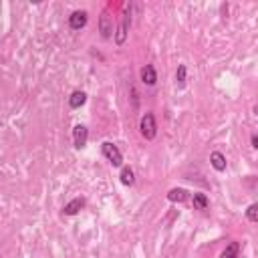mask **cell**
<instances>
[{
	"label": "cell",
	"mask_w": 258,
	"mask_h": 258,
	"mask_svg": "<svg viewBox=\"0 0 258 258\" xmlns=\"http://www.w3.org/2000/svg\"><path fill=\"white\" fill-rule=\"evenodd\" d=\"M139 133L147 141H153L155 139V135H157V121H155V115L151 111H147V113L141 115V119H139Z\"/></svg>",
	"instance_id": "cell-1"
},
{
	"label": "cell",
	"mask_w": 258,
	"mask_h": 258,
	"mask_svg": "<svg viewBox=\"0 0 258 258\" xmlns=\"http://www.w3.org/2000/svg\"><path fill=\"white\" fill-rule=\"evenodd\" d=\"M101 153H103V157H105L113 167H123V153H121V149H119L115 143L103 141V143H101Z\"/></svg>",
	"instance_id": "cell-2"
},
{
	"label": "cell",
	"mask_w": 258,
	"mask_h": 258,
	"mask_svg": "<svg viewBox=\"0 0 258 258\" xmlns=\"http://www.w3.org/2000/svg\"><path fill=\"white\" fill-rule=\"evenodd\" d=\"M129 28H131V6H127L125 10H123V16H121V22H119V26H117V30H115V42L119 44V46H123L125 44V40H127V34H129Z\"/></svg>",
	"instance_id": "cell-3"
},
{
	"label": "cell",
	"mask_w": 258,
	"mask_h": 258,
	"mask_svg": "<svg viewBox=\"0 0 258 258\" xmlns=\"http://www.w3.org/2000/svg\"><path fill=\"white\" fill-rule=\"evenodd\" d=\"M99 32H101V38H111L115 34V28H113V16L109 12V8H105L99 16Z\"/></svg>",
	"instance_id": "cell-4"
},
{
	"label": "cell",
	"mask_w": 258,
	"mask_h": 258,
	"mask_svg": "<svg viewBox=\"0 0 258 258\" xmlns=\"http://www.w3.org/2000/svg\"><path fill=\"white\" fill-rule=\"evenodd\" d=\"M87 22H89L87 10H75V12H71V16H69V28H71V30H81V28L87 26Z\"/></svg>",
	"instance_id": "cell-5"
},
{
	"label": "cell",
	"mask_w": 258,
	"mask_h": 258,
	"mask_svg": "<svg viewBox=\"0 0 258 258\" xmlns=\"http://www.w3.org/2000/svg\"><path fill=\"white\" fill-rule=\"evenodd\" d=\"M87 141H89V129L85 125H81V123L75 125L73 127V145L77 149H83L87 145Z\"/></svg>",
	"instance_id": "cell-6"
},
{
	"label": "cell",
	"mask_w": 258,
	"mask_h": 258,
	"mask_svg": "<svg viewBox=\"0 0 258 258\" xmlns=\"http://www.w3.org/2000/svg\"><path fill=\"white\" fill-rule=\"evenodd\" d=\"M85 206H87V200H85V198H81V196H79V198H73L69 204H64L62 214H64V216H77Z\"/></svg>",
	"instance_id": "cell-7"
},
{
	"label": "cell",
	"mask_w": 258,
	"mask_h": 258,
	"mask_svg": "<svg viewBox=\"0 0 258 258\" xmlns=\"http://www.w3.org/2000/svg\"><path fill=\"white\" fill-rule=\"evenodd\" d=\"M139 75H141V83L147 85V87H153L157 83V71H155L153 64H145Z\"/></svg>",
	"instance_id": "cell-8"
},
{
	"label": "cell",
	"mask_w": 258,
	"mask_h": 258,
	"mask_svg": "<svg viewBox=\"0 0 258 258\" xmlns=\"http://www.w3.org/2000/svg\"><path fill=\"white\" fill-rule=\"evenodd\" d=\"M210 165H212L216 171H226V167H228L226 155H224L222 151H212V153H210Z\"/></svg>",
	"instance_id": "cell-9"
},
{
	"label": "cell",
	"mask_w": 258,
	"mask_h": 258,
	"mask_svg": "<svg viewBox=\"0 0 258 258\" xmlns=\"http://www.w3.org/2000/svg\"><path fill=\"white\" fill-rule=\"evenodd\" d=\"M165 198H167L169 202H173V204H181V202H185V200L189 198V191L183 189V187H171Z\"/></svg>",
	"instance_id": "cell-10"
},
{
	"label": "cell",
	"mask_w": 258,
	"mask_h": 258,
	"mask_svg": "<svg viewBox=\"0 0 258 258\" xmlns=\"http://www.w3.org/2000/svg\"><path fill=\"white\" fill-rule=\"evenodd\" d=\"M87 103V93L85 91H73L71 97H69V107L71 109H79Z\"/></svg>",
	"instance_id": "cell-11"
},
{
	"label": "cell",
	"mask_w": 258,
	"mask_h": 258,
	"mask_svg": "<svg viewBox=\"0 0 258 258\" xmlns=\"http://www.w3.org/2000/svg\"><path fill=\"white\" fill-rule=\"evenodd\" d=\"M191 204H194L196 210H208L210 208V198L202 191H196V194H191Z\"/></svg>",
	"instance_id": "cell-12"
},
{
	"label": "cell",
	"mask_w": 258,
	"mask_h": 258,
	"mask_svg": "<svg viewBox=\"0 0 258 258\" xmlns=\"http://www.w3.org/2000/svg\"><path fill=\"white\" fill-rule=\"evenodd\" d=\"M119 179H121L123 185H133L135 183V171L129 165H123L121 167V173H119Z\"/></svg>",
	"instance_id": "cell-13"
},
{
	"label": "cell",
	"mask_w": 258,
	"mask_h": 258,
	"mask_svg": "<svg viewBox=\"0 0 258 258\" xmlns=\"http://www.w3.org/2000/svg\"><path fill=\"white\" fill-rule=\"evenodd\" d=\"M238 256H240V244L238 242H230L220 254V258H238Z\"/></svg>",
	"instance_id": "cell-14"
},
{
	"label": "cell",
	"mask_w": 258,
	"mask_h": 258,
	"mask_svg": "<svg viewBox=\"0 0 258 258\" xmlns=\"http://www.w3.org/2000/svg\"><path fill=\"white\" fill-rule=\"evenodd\" d=\"M185 79H187V67L185 64H177V71H175V87L177 89H183L185 87Z\"/></svg>",
	"instance_id": "cell-15"
},
{
	"label": "cell",
	"mask_w": 258,
	"mask_h": 258,
	"mask_svg": "<svg viewBox=\"0 0 258 258\" xmlns=\"http://www.w3.org/2000/svg\"><path fill=\"white\" fill-rule=\"evenodd\" d=\"M246 218H248V222H258V204L254 202V204H250L248 206V210H246Z\"/></svg>",
	"instance_id": "cell-16"
},
{
	"label": "cell",
	"mask_w": 258,
	"mask_h": 258,
	"mask_svg": "<svg viewBox=\"0 0 258 258\" xmlns=\"http://www.w3.org/2000/svg\"><path fill=\"white\" fill-rule=\"evenodd\" d=\"M250 145H252V149H258V135H256V133H252V137H250Z\"/></svg>",
	"instance_id": "cell-17"
}]
</instances>
